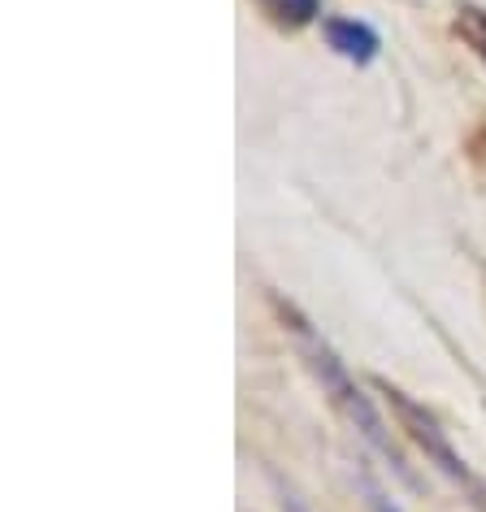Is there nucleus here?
<instances>
[{
	"instance_id": "f257e3e1",
	"label": "nucleus",
	"mask_w": 486,
	"mask_h": 512,
	"mask_svg": "<svg viewBox=\"0 0 486 512\" xmlns=\"http://www.w3.org/2000/svg\"><path fill=\"white\" fill-rule=\"evenodd\" d=\"M274 309H278V317H283V326L291 330V335H296L300 352H304V361H309V369H313V378L322 382V391L330 395V400H335V408H339V413L352 421L356 430L365 434L369 443L378 447L382 456L391 460V469H395V473H400V478L408 482V465L400 460V452H395V443H391V434H387V421H382V413H378L374 404H369V395H365V391L352 382V374H348V369H343V361H339V356L326 348L322 339L313 335V326L304 322V317H300L296 309H291L287 300H278V296H274Z\"/></svg>"
},
{
	"instance_id": "f03ea898",
	"label": "nucleus",
	"mask_w": 486,
	"mask_h": 512,
	"mask_svg": "<svg viewBox=\"0 0 486 512\" xmlns=\"http://www.w3.org/2000/svg\"><path fill=\"white\" fill-rule=\"evenodd\" d=\"M374 387H378L382 395H387L391 413L400 417L404 434H408V439H413V443L421 447V452H426V460H430V465L439 469L443 478H452V482L460 486V491H465V495L473 499V504H478V508L486 512V482H482L478 473H473V469L465 465V456H460L456 447L447 443V434L439 430V421H434V417H430V413H426V408H421L417 400H408V395H404L400 387H391L387 378H378Z\"/></svg>"
},
{
	"instance_id": "7ed1b4c3",
	"label": "nucleus",
	"mask_w": 486,
	"mask_h": 512,
	"mask_svg": "<svg viewBox=\"0 0 486 512\" xmlns=\"http://www.w3.org/2000/svg\"><path fill=\"white\" fill-rule=\"evenodd\" d=\"M326 44L335 48L339 57L356 61V66H369V61L378 57V35L356 18H330L326 22Z\"/></svg>"
},
{
	"instance_id": "20e7f679",
	"label": "nucleus",
	"mask_w": 486,
	"mask_h": 512,
	"mask_svg": "<svg viewBox=\"0 0 486 512\" xmlns=\"http://www.w3.org/2000/svg\"><path fill=\"white\" fill-rule=\"evenodd\" d=\"M257 5H261V14L283 31H300L322 14V0H257Z\"/></svg>"
},
{
	"instance_id": "39448f33",
	"label": "nucleus",
	"mask_w": 486,
	"mask_h": 512,
	"mask_svg": "<svg viewBox=\"0 0 486 512\" xmlns=\"http://www.w3.org/2000/svg\"><path fill=\"white\" fill-rule=\"evenodd\" d=\"M456 35L473 48V57L486 66V9L478 5H460L456 9Z\"/></svg>"
},
{
	"instance_id": "423d86ee",
	"label": "nucleus",
	"mask_w": 486,
	"mask_h": 512,
	"mask_svg": "<svg viewBox=\"0 0 486 512\" xmlns=\"http://www.w3.org/2000/svg\"><path fill=\"white\" fill-rule=\"evenodd\" d=\"M365 495H369V508H374V512H400V508H395L387 495L378 491V486H369V482H365Z\"/></svg>"
},
{
	"instance_id": "0eeeda50",
	"label": "nucleus",
	"mask_w": 486,
	"mask_h": 512,
	"mask_svg": "<svg viewBox=\"0 0 486 512\" xmlns=\"http://www.w3.org/2000/svg\"><path fill=\"white\" fill-rule=\"evenodd\" d=\"M283 512H309V508H304L296 495H283Z\"/></svg>"
}]
</instances>
